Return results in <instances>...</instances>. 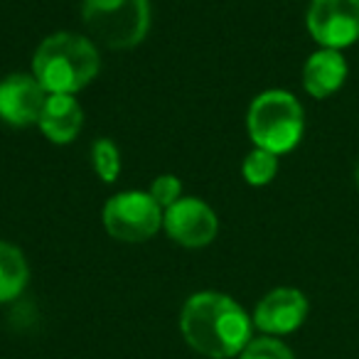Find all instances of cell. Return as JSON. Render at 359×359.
Returning <instances> with one entry per match:
<instances>
[{
  "label": "cell",
  "mask_w": 359,
  "mask_h": 359,
  "mask_svg": "<svg viewBox=\"0 0 359 359\" xmlns=\"http://www.w3.org/2000/svg\"><path fill=\"white\" fill-rule=\"evenodd\" d=\"M185 342L207 359L239 357L251 342L254 320L234 298L217 290H202L185 300L180 313Z\"/></svg>",
  "instance_id": "1"
},
{
  "label": "cell",
  "mask_w": 359,
  "mask_h": 359,
  "mask_svg": "<svg viewBox=\"0 0 359 359\" xmlns=\"http://www.w3.org/2000/svg\"><path fill=\"white\" fill-rule=\"evenodd\" d=\"M86 30L111 50H133L150 32V0H81Z\"/></svg>",
  "instance_id": "4"
},
{
  "label": "cell",
  "mask_w": 359,
  "mask_h": 359,
  "mask_svg": "<svg viewBox=\"0 0 359 359\" xmlns=\"http://www.w3.org/2000/svg\"><path fill=\"white\" fill-rule=\"evenodd\" d=\"M241 175L251 187H264L278 175V155L269 153V150L254 148L246 153L244 163H241Z\"/></svg>",
  "instance_id": "13"
},
{
  "label": "cell",
  "mask_w": 359,
  "mask_h": 359,
  "mask_svg": "<svg viewBox=\"0 0 359 359\" xmlns=\"http://www.w3.org/2000/svg\"><path fill=\"white\" fill-rule=\"evenodd\" d=\"M148 192H150V197L163 207V212L168 210L170 205H175L180 197H185L182 195V180L175 177V175H158V177L150 182Z\"/></svg>",
  "instance_id": "16"
},
{
  "label": "cell",
  "mask_w": 359,
  "mask_h": 359,
  "mask_svg": "<svg viewBox=\"0 0 359 359\" xmlns=\"http://www.w3.org/2000/svg\"><path fill=\"white\" fill-rule=\"evenodd\" d=\"M101 222L109 236L126 244H140L163 229V207L148 190H126L106 202Z\"/></svg>",
  "instance_id": "5"
},
{
  "label": "cell",
  "mask_w": 359,
  "mask_h": 359,
  "mask_svg": "<svg viewBox=\"0 0 359 359\" xmlns=\"http://www.w3.org/2000/svg\"><path fill=\"white\" fill-rule=\"evenodd\" d=\"M347 79V60L339 50H325L320 47L318 52L308 57L303 67V89L313 99H327Z\"/></svg>",
  "instance_id": "11"
},
{
  "label": "cell",
  "mask_w": 359,
  "mask_h": 359,
  "mask_svg": "<svg viewBox=\"0 0 359 359\" xmlns=\"http://www.w3.org/2000/svg\"><path fill=\"white\" fill-rule=\"evenodd\" d=\"M308 318V298L298 288H273L259 300L254 310V327L266 332L269 337L290 334Z\"/></svg>",
  "instance_id": "9"
},
{
  "label": "cell",
  "mask_w": 359,
  "mask_h": 359,
  "mask_svg": "<svg viewBox=\"0 0 359 359\" xmlns=\"http://www.w3.org/2000/svg\"><path fill=\"white\" fill-rule=\"evenodd\" d=\"M308 32L325 50H344L359 40V0H310Z\"/></svg>",
  "instance_id": "6"
},
{
  "label": "cell",
  "mask_w": 359,
  "mask_h": 359,
  "mask_svg": "<svg viewBox=\"0 0 359 359\" xmlns=\"http://www.w3.org/2000/svg\"><path fill=\"white\" fill-rule=\"evenodd\" d=\"M47 91L32 72H18L0 79V121L13 128L37 126L47 104Z\"/></svg>",
  "instance_id": "8"
},
{
  "label": "cell",
  "mask_w": 359,
  "mask_h": 359,
  "mask_svg": "<svg viewBox=\"0 0 359 359\" xmlns=\"http://www.w3.org/2000/svg\"><path fill=\"white\" fill-rule=\"evenodd\" d=\"M163 229L185 249H205L219 234V217L200 197H180L163 212Z\"/></svg>",
  "instance_id": "7"
},
{
  "label": "cell",
  "mask_w": 359,
  "mask_h": 359,
  "mask_svg": "<svg viewBox=\"0 0 359 359\" xmlns=\"http://www.w3.org/2000/svg\"><path fill=\"white\" fill-rule=\"evenodd\" d=\"M84 126V109L72 94H50L37 121V128L42 130L50 143L67 145L81 133Z\"/></svg>",
  "instance_id": "10"
},
{
  "label": "cell",
  "mask_w": 359,
  "mask_h": 359,
  "mask_svg": "<svg viewBox=\"0 0 359 359\" xmlns=\"http://www.w3.org/2000/svg\"><path fill=\"white\" fill-rule=\"evenodd\" d=\"M91 165L101 182L114 185L121 175V150L111 138H99L91 145Z\"/></svg>",
  "instance_id": "14"
},
{
  "label": "cell",
  "mask_w": 359,
  "mask_h": 359,
  "mask_svg": "<svg viewBox=\"0 0 359 359\" xmlns=\"http://www.w3.org/2000/svg\"><path fill=\"white\" fill-rule=\"evenodd\" d=\"M99 50L89 37L76 32H55L37 45L30 72L47 94L76 96L99 76Z\"/></svg>",
  "instance_id": "2"
},
{
  "label": "cell",
  "mask_w": 359,
  "mask_h": 359,
  "mask_svg": "<svg viewBox=\"0 0 359 359\" xmlns=\"http://www.w3.org/2000/svg\"><path fill=\"white\" fill-rule=\"evenodd\" d=\"M27 280H30V266L25 254L15 244L0 239V303H11L22 295Z\"/></svg>",
  "instance_id": "12"
},
{
  "label": "cell",
  "mask_w": 359,
  "mask_h": 359,
  "mask_svg": "<svg viewBox=\"0 0 359 359\" xmlns=\"http://www.w3.org/2000/svg\"><path fill=\"white\" fill-rule=\"evenodd\" d=\"M239 359H295V354L278 337L264 334V337L251 339L244 347V352L239 354Z\"/></svg>",
  "instance_id": "15"
},
{
  "label": "cell",
  "mask_w": 359,
  "mask_h": 359,
  "mask_svg": "<svg viewBox=\"0 0 359 359\" xmlns=\"http://www.w3.org/2000/svg\"><path fill=\"white\" fill-rule=\"evenodd\" d=\"M246 130L254 148L285 155L303 138L305 111L290 91H261L246 111Z\"/></svg>",
  "instance_id": "3"
},
{
  "label": "cell",
  "mask_w": 359,
  "mask_h": 359,
  "mask_svg": "<svg viewBox=\"0 0 359 359\" xmlns=\"http://www.w3.org/2000/svg\"><path fill=\"white\" fill-rule=\"evenodd\" d=\"M357 187H359V170H357Z\"/></svg>",
  "instance_id": "17"
}]
</instances>
